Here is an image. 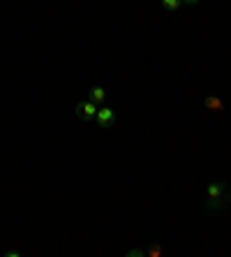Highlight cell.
<instances>
[{
    "instance_id": "1",
    "label": "cell",
    "mask_w": 231,
    "mask_h": 257,
    "mask_svg": "<svg viewBox=\"0 0 231 257\" xmlns=\"http://www.w3.org/2000/svg\"><path fill=\"white\" fill-rule=\"evenodd\" d=\"M206 209L217 213L231 206V186H226L224 181H210L206 188Z\"/></svg>"
},
{
    "instance_id": "2",
    "label": "cell",
    "mask_w": 231,
    "mask_h": 257,
    "mask_svg": "<svg viewBox=\"0 0 231 257\" xmlns=\"http://www.w3.org/2000/svg\"><path fill=\"white\" fill-rule=\"evenodd\" d=\"M74 111H77V118L79 120H86V123H88V120H93L97 116V104L93 100H81L77 104V109H74Z\"/></svg>"
},
{
    "instance_id": "3",
    "label": "cell",
    "mask_w": 231,
    "mask_h": 257,
    "mask_svg": "<svg viewBox=\"0 0 231 257\" xmlns=\"http://www.w3.org/2000/svg\"><path fill=\"white\" fill-rule=\"evenodd\" d=\"M97 123H100V127H104V130H109V127L113 125V120H116V111H113L111 107H102L97 109Z\"/></svg>"
},
{
    "instance_id": "4",
    "label": "cell",
    "mask_w": 231,
    "mask_h": 257,
    "mask_svg": "<svg viewBox=\"0 0 231 257\" xmlns=\"http://www.w3.org/2000/svg\"><path fill=\"white\" fill-rule=\"evenodd\" d=\"M203 107L208 109V111H224V100L219 95H208L206 100H203Z\"/></svg>"
},
{
    "instance_id": "5",
    "label": "cell",
    "mask_w": 231,
    "mask_h": 257,
    "mask_svg": "<svg viewBox=\"0 0 231 257\" xmlns=\"http://www.w3.org/2000/svg\"><path fill=\"white\" fill-rule=\"evenodd\" d=\"M90 100L95 102V104L104 102V100H107V90L102 88V86H93V88H90Z\"/></svg>"
},
{
    "instance_id": "6",
    "label": "cell",
    "mask_w": 231,
    "mask_h": 257,
    "mask_svg": "<svg viewBox=\"0 0 231 257\" xmlns=\"http://www.w3.org/2000/svg\"><path fill=\"white\" fill-rule=\"evenodd\" d=\"M162 7L166 12H178L183 7V0H162Z\"/></svg>"
},
{
    "instance_id": "7",
    "label": "cell",
    "mask_w": 231,
    "mask_h": 257,
    "mask_svg": "<svg viewBox=\"0 0 231 257\" xmlns=\"http://www.w3.org/2000/svg\"><path fill=\"white\" fill-rule=\"evenodd\" d=\"M162 255H164V245H160V243H153L146 250V257H162Z\"/></svg>"
},
{
    "instance_id": "8",
    "label": "cell",
    "mask_w": 231,
    "mask_h": 257,
    "mask_svg": "<svg viewBox=\"0 0 231 257\" xmlns=\"http://www.w3.org/2000/svg\"><path fill=\"white\" fill-rule=\"evenodd\" d=\"M125 255L127 257H146V250H141V248H130Z\"/></svg>"
},
{
    "instance_id": "9",
    "label": "cell",
    "mask_w": 231,
    "mask_h": 257,
    "mask_svg": "<svg viewBox=\"0 0 231 257\" xmlns=\"http://www.w3.org/2000/svg\"><path fill=\"white\" fill-rule=\"evenodd\" d=\"M21 255V250H7L5 252V257H19Z\"/></svg>"
},
{
    "instance_id": "10",
    "label": "cell",
    "mask_w": 231,
    "mask_h": 257,
    "mask_svg": "<svg viewBox=\"0 0 231 257\" xmlns=\"http://www.w3.org/2000/svg\"><path fill=\"white\" fill-rule=\"evenodd\" d=\"M201 0H183V5H199Z\"/></svg>"
}]
</instances>
